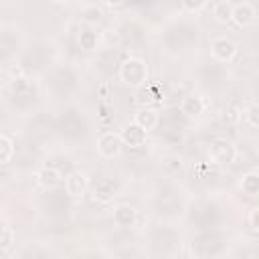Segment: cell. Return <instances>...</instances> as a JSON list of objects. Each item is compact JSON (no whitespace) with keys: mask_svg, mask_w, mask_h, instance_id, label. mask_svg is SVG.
Listing matches in <instances>:
<instances>
[{"mask_svg":"<svg viewBox=\"0 0 259 259\" xmlns=\"http://www.w3.org/2000/svg\"><path fill=\"white\" fill-rule=\"evenodd\" d=\"M18 51V30H10L8 26H2L0 30V53L2 61H8Z\"/></svg>","mask_w":259,"mask_h":259,"instance_id":"obj_18","label":"cell"},{"mask_svg":"<svg viewBox=\"0 0 259 259\" xmlns=\"http://www.w3.org/2000/svg\"><path fill=\"white\" fill-rule=\"evenodd\" d=\"M136 221H138V212H136L134 206H130V204H119V206L113 208V223H115L117 227L130 229V227L136 225Z\"/></svg>","mask_w":259,"mask_h":259,"instance_id":"obj_23","label":"cell"},{"mask_svg":"<svg viewBox=\"0 0 259 259\" xmlns=\"http://www.w3.org/2000/svg\"><path fill=\"white\" fill-rule=\"evenodd\" d=\"M146 138H148V132L146 130H142L138 123H127V125H123V130H121V140H123V144L125 146H130V148H142L144 144H146Z\"/></svg>","mask_w":259,"mask_h":259,"instance_id":"obj_19","label":"cell"},{"mask_svg":"<svg viewBox=\"0 0 259 259\" xmlns=\"http://www.w3.org/2000/svg\"><path fill=\"white\" fill-rule=\"evenodd\" d=\"M97 40H99L97 30H95L91 24L83 22V24L79 26V30H77V42H79V47H81L83 51H95V49H97Z\"/></svg>","mask_w":259,"mask_h":259,"instance_id":"obj_21","label":"cell"},{"mask_svg":"<svg viewBox=\"0 0 259 259\" xmlns=\"http://www.w3.org/2000/svg\"><path fill=\"white\" fill-rule=\"evenodd\" d=\"M241 190L247 196H259V172L251 170L241 178Z\"/></svg>","mask_w":259,"mask_h":259,"instance_id":"obj_27","label":"cell"},{"mask_svg":"<svg viewBox=\"0 0 259 259\" xmlns=\"http://www.w3.org/2000/svg\"><path fill=\"white\" fill-rule=\"evenodd\" d=\"M154 210L160 217H176L182 212V202L174 192H162L154 198Z\"/></svg>","mask_w":259,"mask_h":259,"instance_id":"obj_15","label":"cell"},{"mask_svg":"<svg viewBox=\"0 0 259 259\" xmlns=\"http://www.w3.org/2000/svg\"><path fill=\"white\" fill-rule=\"evenodd\" d=\"M134 123H138L142 130L150 132V130L158 127V123H160V113H158L156 109H150V107L140 109V111L136 113V117H134Z\"/></svg>","mask_w":259,"mask_h":259,"instance_id":"obj_24","label":"cell"},{"mask_svg":"<svg viewBox=\"0 0 259 259\" xmlns=\"http://www.w3.org/2000/svg\"><path fill=\"white\" fill-rule=\"evenodd\" d=\"M121 63H123V59H119V53L113 51V49H109V51H103V53L99 55L97 69H99L101 73H105V75H113L115 71H119Z\"/></svg>","mask_w":259,"mask_h":259,"instance_id":"obj_20","label":"cell"},{"mask_svg":"<svg viewBox=\"0 0 259 259\" xmlns=\"http://www.w3.org/2000/svg\"><path fill=\"white\" fill-rule=\"evenodd\" d=\"M119 79L130 87H142L148 81V63L140 57H125L119 71Z\"/></svg>","mask_w":259,"mask_h":259,"instance_id":"obj_8","label":"cell"},{"mask_svg":"<svg viewBox=\"0 0 259 259\" xmlns=\"http://www.w3.org/2000/svg\"><path fill=\"white\" fill-rule=\"evenodd\" d=\"M99 259H111V257H107V255H103V257H99Z\"/></svg>","mask_w":259,"mask_h":259,"instance_id":"obj_34","label":"cell"},{"mask_svg":"<svg viewBox=\"0 0 259 259\" xmlns=\"http://www.w3.org/2000/svg\"><path fill=\"white\" fill-rule=\"evenodd\" d=\"M249 223H251V227H253L255 231H259V206L251 210V214H249Z\"/></svg>","mask_w":259,"mask_h":259,"instance_id":"obj_32","label":"cell"},{"mask_svg":"<svg viewBox=\"0 0 259 259\" xmlns=\"http://www.w3.org/2000/svg\"><path fill=\"white\" fill-rule=\"evenodd\" d=\"M12 243H14V231L8 225H4L2 227V251L8 253L10 247H12Z\"/></svg>","mask_w":259,"mask_h":259,"instance_id":"obj_31","label":"cell"},{"mask_svg":"<svg viewBox=\"0 0 259 259\" xmlns=\"http://www.w3.org/2000/svg\"><path fill=\"white\" fill-rule=\"evenodd\" d=\"M196 77H198L200 87L214 91V89H221V87L225 85V81H227V71H225L223 63L206 61V63H202V65H200V69H198Z\"/></svg>","mask_w":259,"mask_h":259,"instance_id":"obj_10","label":"cell"},{"mask_svg":"<svg viewBox=\"0 0 259 259\" xmlns=\"http://www.w3.org/2000/svg\"><path fill=\"white\" fill-rule=\"evenodd\" d=\"M180 235L176 233V229L168 227V225H160L156 229H152L150 233V247L158 253V255H168L178 247Z\"/></svg>","mask_w":259,"mask_h":259,"instance_id":"obj_9","label":"cell"},{"mask_svg":"<svg viewBox=\"0 0 259 259\" xmlns=\"http://www.w3.org/2000/svg\"><path fill=\"white\" fill-rule=\"evenodd\" d=\"M231 20H235L239 26H251L257 20V8L251 2H235L233 4V16Z\"/></svg>","mask_w":259,"mask_h":259,"instance_id":"obj_17","label":"cell"},{"mask_svg":"<svg viewBox=\"0 0 259 259\" xmlns=\"http://www.w3.org/2000/svg\"><path fill=\"white\" fill-rule=\"evenodd\" d=\"M206 4L204 2H198V4H188V2H184L182 4V8H186V10H200V8H204Z\"/></svg>","mask_w":259,"mask_h":259,"instance_id":"obj_33","label":"cell"},{"mask_svg":"<svg viewBox=\"0 0 259 259\" xmlns=\"http://www.w3.org/2000/svg\"><path fill=\"white\" fill-rule=\"evenodd\" d=\"M8 93H10V101L18 109H28L36 101V85L24 75H16L10 79Z\"/></svg>","mask_w":259,"mask_h":259,"instance_id":"obj_6","label":"cell"},{"mask_svg":"<svg viewBox=\"0 0 259 259\" xmlns=\"http://www.w3.org/2000/svg\"><path fill=\"white\" fill-rule=\"evenodd\" d=\"M89 192H91L93 200H97V202L105 204V202L113 200V196H115V192H117V182H115V178H113V176L99 174V176H95V180L91 182Z\"/></svg>","mask_w":259,"mask_h":259,"instance_id":"obj_12","label":"cell"},{"mask_svg":"<svg viewBox=\"0 0 259 259\" xmlns=\"http://www.w3.org/2000/svg\"><path fill=\"white\" fill-rule=\"evenodd\" d=\"M210 8L219 22H227L233 16V2H214Z\"/></svg>","mask_w":259,"mask_h":259,"instance_id":"obj_29","label":"cell"},{"mask_svg":"<svg viewBox=\"0 0 259 259\" xmlns=\"http://www.w3.org/2000/svg\"><path fill=\"white\" fill-rule=\"evenodd\" d=\"M36 178L45 186V190L47 188H59L61 182H63V174L57 168H53V166H45L42 170H38L36 172Z\"/></svg>","mask_w":259,"mask_h":259,"instance_id":"obj_25","label":"cell"},{"mask_svg":"<svg viewBox=\"0 0 259 259\" xmlns=\"http://www.w3.org/2000/svg\"><path fill=\"white\" fill-rule=\"evenodd\" d=\"M225 249V237L219 229L198 231L190 241V251L198 259H214Z\"/></svg>","mask_w":259,"mask_h":259,"instance_id":"obj_2","label":"cell"},{"mask_svg":"<svg viewBox=\"0 0 259 259\" xmlns=\"http://www.w3.org/2000/svg\"><path fill=\"white\" fill-rule=\"evenodd\" d=\"M237 158V148L227 138H217L208 146V160L217 166H229Z\"/></svg>","mask_w":259,"mask_h":259,"instance_id":"obj_11","label":"cell"},{"mask_svg":"<svg viewBox=\"0 0 259 259\" xmlns=\"http://www.w3.org/2000/svg\"><path fill=\"white\" fill-rule=\"evenodd\" d=\"M89 186H91V182H89L87 174L81 172V170H71V172L65 176V190L69 192L71 198L83 196V194L89 190Z\"/></svg>","mask_w":259,"mask_h":259,"instance_id":"obj_16","label":"cell"},{"mask_svg":"<svg viewBox=\"0 0 259 259\" xmlns=\"http://www.w3.org/2000/svg\"><path fill=\"white\" fill-rule=\"evenodd\" d=\"M210 55L217 63H231L237 55V45L229 36H217L210 40Z\"/></svg>","mask_w":259,"mask_h":259,"instance_id":"obj_14","label":"cell"},{"mask_svg":"<svg viewBox=\"0 0 259 259\" xmlns=\"http://www.w3.org/2000/svg\"><path fill=\"white\" fill-rule=\"evenodd\" d=\"M121 146H123V140H121V134H117V132H111L109 130V132H103L97 138V152L103 158H107V160L119 156Z\"/></svg>","mask_w":259,"mask_h":259,"instance_id":"obj_13","label":"cell"},{"mask_svg":"<svg viewBox=\"0 0 259 259\" xmlns=\"http://www.w3.org/2000/svg\"><path fill=\"white\" fill-rule=\"evenodd\" d=\"M204 107H206V103L198 95H186L180 101V113L186 115V117H198V115H202L204 113Z\"/></svg>","mask_w":259,"mask_h":259,"instance_id":"obj_22","label":"cell"},{"mask_svg":"<svg viewBox=\"0 0 259 259\" xmlns=\"http://www.w3.org/2000/svg\"><path fill=\"white\" fill-rule=\"evenodd\" d=\"M119 36L125 45H134V42H140L144 38V30L140 24L136 22H125L121 28H119Z\"/></svg>","mask_w":259,"mask_h":259,"instance_id":"obj_26","label":"cell"},{"mask_svg":"<svg viewBox=\"0 0 259 259\" xmlns=\"http://www.w3.org/2000/svg\"><path fill=\"white\" fill-rule=\"evenodd\" d=\"M40 206L51 217H65L71 210V196L65 190V186L47 188L40 196Z\"/></svg>","mask_w":259,"mask_h":259,"instance_id":"obj_7","label":"cell"},{"mask_svg":"<svg viewBox=\"0 0 259 259\" xmlns=\"http://www.w3.org/2000/svg\"><path fill=\"white\" fill-rule=\"evenodd\" d=\"M55 130L65 140H81L89 134V123L77 107H67L59 115V119L55 123Z\"/></svg>","mask_w":259,"mask_h":259,"instance_id":"obj_3","label":"cell"},{"mask_svg":"<svg viewBox=\"0 0 259 259\" xmlns=\"http://www.w3.org/2000/svg\"><path fill=\"white\" fill-rule=\"evenodd\" d=\"M245 119L249 121V125L259 127V103H251V105L245 109Z\"/></svg>","mask_w":259,"mask_h":259,"instance_id":"obj_30","label":"cell"},{"mask_svg":"<svg viewBox=\"0 0 259 259\" xmlns=\"http://www.w3.org/2000/svg\"><path fill=\"white\" fill-rule=\"evenodd\" d=\"M0 162L2 164H10L12 162V156L16 154V146H14V142H12V138L10 136H6V134H2L0 136Z\"/></svg>","mask_w":259,"mask_h":259,"instance_id":"obj_28","label":"cell"},{"mask_svg":"<svg viewBox=\"0 0 259 259\" xmlns=\"http://www.w3.org/2000/svg\"><path fill=\"white\" fill-rule=\"evenodd\" d=\"M223 214L219 204L210 202V200H200L196 202L190 210H188V221L198 229V231H206V229H217L221 223Z\"/></svg>","mask_w":259,"mask_h":259,"instance_id":"obj_5","label":"cell"},{"mask_svg":"<svg viewBox=\"0 0 259 259\" xmlns=\"http://www.w3.org/2000/svg\"><path fill=\"white\" fill-rule=\"evenodd\" d=\"M45 83H47V89H51L55 95L65 97V95L75 91V87L79 83V75L73 67H67V65L65 67H55L47 73Z\"/></svg>","mask_w":259,"mask_h":259,"instance_id":"obj_4","label":"cell"},{"mask_svg":"<svg viewBox=\"0 0 259 259\" xmlns=\"http://www.w3.org/2000/svg\"><path fill=\"white\" fill-rule=\"evenodd\" d=\"M198 26L188 20H178L170 24L164 32V45L168 51H188L198 42Z\"/></svg>","mask_w":259,"mask_h":259,"instance_id":"obj_1","label":"cell"}]
</instances>
